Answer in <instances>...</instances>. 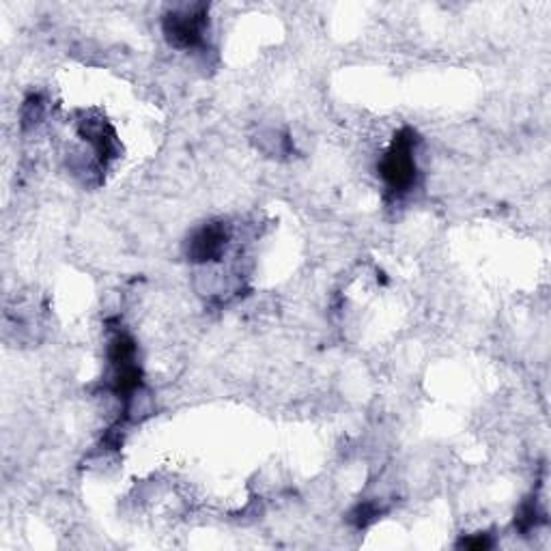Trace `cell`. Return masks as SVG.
<instances>
[{"label":"cell","mask_w":551,"mask_h":551,"mask_svg":"<svg viewBox=\"0 0 551 551\" xmlns=\"http://www.w3.org/2000/svg\"><path fill=\"white\" fill-rule=\"evenodd\" d=\"M416 134L414 130H401L397 136H394L390 149L386 151L384 160L379 164V173L384 177V181L388 183V188L392 192H407L414 188L416 183Z\"/></svg>","instance_id":"obj_1"},{"label":"cell","mask_w":551,"mask_h":551,"mask_svg":"<svg viewBox=\"0 0 551 551\" xmlns=\"http://www.w3.org/2000/svg\"><path fill=\"white\" fill-rule=\"evenodd\" d=\"M78 132L95 149L97 160H100L102 164H106L108 160L119 158L117 134H115V130H112V127L106 121L87 117V119H82L78 123Z\"/></svg>","instance_id":"obj_4"},{"label":"cell","mask_w":551,"mask_h":551,"mask_svg":"<svg viewBox=\"0 0 551 551\" xmlns=\"http://www.w3.org/2000/svg\"><path fill=\"white\" fill-rule=\"evenodd\" d=\"M231 239L229 226L224 222H209L203 229L196 231L188 244V257L196 263H209V261H218L226 244Z\"/></svg>","instance_id":"obj_3"},{"label":"cell","mask_w":551,"mask_h":551,"mask_svg":"<svg viewBox=\"0 0 551 551\" xmlns=\"http://www.w3.org/2000/svg\"><path fill=\"white\" fill-rule=\"evenodd\" d=\"M459 545L465 547V549H476V551H480V549H489V547H491V541L487 539L485 534H480V536H476V539H463Z\"/></svg>","instance_id":"obj_6"},{"label":"cell","mask_w":551,"mask_h":551,"mask_svg":"<svg viewBox=\"0 0 551 551\" xmlns=\"http://www.w3.org/2000/svg\"><path fill=\"white\" fill-rule=\"evenodd\" d=\"M41 117H44V102L39 95H31L22 106V125H35Z\"/></svg>","instance_id":"obj_5"},{"label":"cell","mask_w":551,"mask_h":551,"mask_svg":"<svg viewBox=\"0 0 551 551\" xmlns=\"http://www.w3.org/2000/svg\"><path fill=\"white\" fill-rule=\"evenodd\" d=\"M207 33V9L205 5L179 7L164 18V35L175 48L190 50L201 46Z\"/></svg>","instance_id":"obj_2"}]
</instances>
